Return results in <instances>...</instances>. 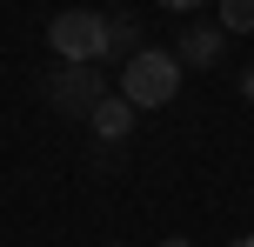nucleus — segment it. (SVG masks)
<instances>
[{"mask_svg": "<svg viewBox=\"0 0 254 247\" xmlns=\"http://www.w3.org/2000/svg\"><path fill=\"white\" fill-rule=\"evenodd\" d=\"M221 34H254V0H221Z\"/></svg>", "mask_w": 254, "mask_h": 247, "instance_id": "7", "label": "nucleus"}, {"mask_svg": "<svg viewBox=\"0 0 254 247\" xmlns=\"http://www.w3.org/2000/svg\"><path fill=\"white\" fill-rule=\"evenodd\" d=\"M87 127H94V141H101V147H121L127 134H134V107H127L121 94H107V100L87 114Z\"/></svg>", "mask_w": 254, "mask_h": 247, "instance_id": "5", "label": "nucleus"}, {"mask_svg": "<svg viewBox=\"0 0 254 247\" xmlns=\"http://www.w3.org/2000/svg\"><path fill=\"white\" fill-rule=\"evenodd\" d=\"M234 247H254V234H241V241H234Z\"/></svg>", "mask_w": 254, "mask_h": 247, "instance_id": "11", "label": "nucleus"}, {"mask_svg": "<svg viewBox=\"0 0 254 247\" xmlns=\"http://www.w3.org/2000/svg\"><path fill=\"white\" fill-rule=\"evenodd\" d=\"M174 94H181V60L167 47H140L134 60L121 67V100L134 107V114L140 107H167Z\"/></svg>", "mask_w": 254, "mask_h": 247, "instance_id": "2", "label": "nucleus"}, {"mask_svg": "<svg viewBox=\"0 0 254 247\" xmlns=\"http://www.w3.org/2000/svg\"><path fill=\"white\" fill-rule=\"evenodd\" d=\"M134 53H140V20H134V13H107V60H134Z\"/></svg>", "mask_w": 254, "mask_h": 247, "instance_id": "6", "label": "nucleus"}, {"mask_svg": "<svg viewBox=\"0 0 254 247\" xmlns=\"http://www.w3.org/2000/svg\"><path fill=\"white\" fill-rule=\"evenodd\" d=\"M241 100H254V74H241Z\"/></svg>", "mask_w": 254, "mask_h": 247, "instance_id": "9", "label": "nucleus"}, {"mask_svg": "<svg viewBox=\"0 0 254 247\" xmlns=\"http://www.w3.org/2000/svg\"><path fill=\"white\" fill-rule=\"evenodd\" d=\"M154 7H167V13H194L201 0H154Z\"/></svg>", "mask_w": 254, "mask_h": 247, "instance_id": "8", "label": "nucleus"}, {"mask_svg": "<svg viewBox=\"0 0 254 247\" xmlns=\"http://www.w3.org/2000/svg\"><path fill=\"white\" fill-rule=\"evenodd\" d=\"M47 47H54V60H87V67H101V60H107V13H87V7L54 13V20H47Z\"/></svg>", "mask_w": 254, "mask_h": 247, "instance_id": "3", "label": "nucleus"}, {"mask_svg": "<svg viewBox=\"0 0 254 247\" xmlns=\"http://www.w3.org/2000/svg\"><path fill=\"white\" fill-rule=\"evenodd\" d=\"M161 247H194V241H181V234H174V241H161Z\"/></svg>", "mask_w": 254, "mask_h": 247, "instance_id": "10", "label": "nucleus"}, {"mask_svg": "<svg viewBox=\"0 0 254 247\" xmlns=\"http://www.w3.org/2000/svg\"><path fill=\"white\" fill-rule=\"evenodd\" d=\"M221 53H228V34H221V20H207V27L194 20L188 34H181V47H174V60H181V67H214Z\"/></svg>", "mask_w": 254, "mask_h": 247, "instance_id": "4", "label": "nucleus"}, {"mask_svg": "<svg viewBox=\"0 0 254 247\" xmlns=\"http://www.w3.org/2000/svg\"><path fill=\"white\" fill-rule=\"evenodd\" d=\"M107 247H121V241H107Z\"/></svg>", "mask_w": 254, "mask_h": 247, "instance_id": "12", "label": "nucleus"}, {"mask_svg": "<svg viewBox=\"0 0 254 247\" xmlns=\"http://www.w3.org/2000/svg\"><path fill=\"white\" fill-rule=\"evenodd\" d=\"M40 94H47V107H54V114L87 120L94 107L107 100V74H101V67H87V60H54L47 74H40Z\"/></svg>", "mask_w": 254, "mask_h": 247, "instance_id": "1", "label": "nucleus"}]
</instances>
